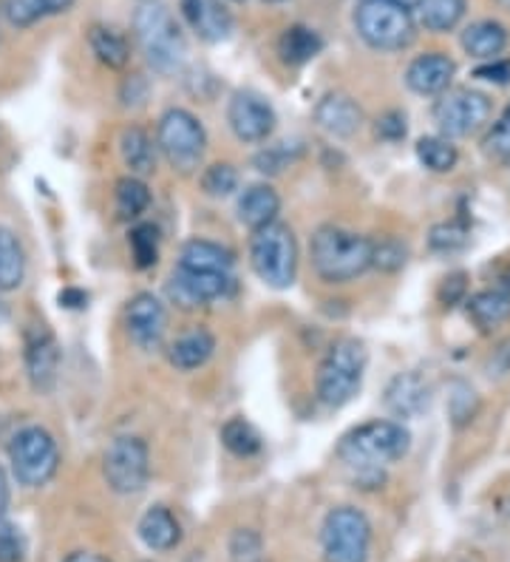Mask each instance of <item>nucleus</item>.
<instances>
[{
    "mask_svg": "<svg viewBox=\"0 0 510 562\" xmlns=\"http://www.w3.org/2000/svg\"><path fill=\"white\" fill-rule=\"evenodd\" d=\"M411 449V435L400 420H372L340 440L338 458L363 488L383 483V469L403 460Z\"/></svg>",
    "mask_w": 510,
    "mask_h": 562,
    "instance_id": "nucleus-1",
    "label": "nucleus"
},
{
    "mask_svg": "<svg viewBox=\"0 0 510 562\" xmlns=\"http://www.w3.org/2000/svg\"><path fill=\"white\" fill-rule=\"evenodd\" d=\"M309 254H313L315 273L329 284L352 281L372 268V239L335 225L315 231Z\"/></svg>",
    "mask_w": 510,
    "mask_h": 562,
    "instance_id": "nucleus-2",
    "label": "nucleus"
},
{
    "mask_svg": "<svg viewBox=\"0 0 510 562\" xmlns=\"http://www.w3.org/2000/svg\"><path fill=\"white\" fill-rule=\"evenodd\" d=\"M134 32L145 60L159 75H177L182 69L184 57H188V43H184L182 29L177 26L173 14L162 3L145 0L134 14Z\"/></svg>",
    "mask_w": 510,
    "mask_h": 562,
    "instance_id": "nucleus-3",
    "label": "nucleus"
},
{
    "mask_svg": "<svg viewBox=\"0 0 510 562\" xmlns=\"http://www.w3.org/2000/svg\"><path fill=\"white\" fill-rule=\"evenodd\" d=\"M366 372V347L358 338H340L329 347L318 370V401L329 409L349 404L358 395Z\"/></svg>",
    "mask_w": 510,
    "mask_h": 562,
    "instance_id": "nucleus-4",
    "label": "nucleus"
},
{
    "mask_svg": "<svg viewBox=\"0 0 510 562\" xmlns=\"http://www.w3.org/2000/svg\"><path fill=\"white\" fill-rule=\"evenodd\" d=\"M250 265L267 288L286 290L293 288L298 276V241L284 222L252 231Z\"/></svg>",
    "mask_w": 510,
    "mask_h": 562,
    "instance_id": "nucleus-5",
    "label": "nucleus"
},
{
    "mask_svg": "<svg viewBox=\"0 0 510 562\" xmlns=\"http://www.w3.org/2000/svg\"><path fill=\"white\" fill-rule=\"evenodd\" d=\"M354 29L377 52H400L415 41V18L392 0H361L354 9Z\"/></svg>",
    "mask_w": 510,
    "mask_h": 562,
    "instance_id": "nucleus-6",
    "label": "nucleus"
},
{
    "mask_svg": "<svg viewBox=\"0 0 510 562\" xmlns=\"http://www.w3.org/2000/svg\"><path fill=\"white\" fill-rule=\"evenodd\" d=\"M157 148L168 165L179 173H193L202 168L204 151H207V134L204 125L193 117L191 111L168 109L159 120Z\"/></svg>",
    "mask_w": 510,
    "mask_h": 562,
    "instance_id": "nucleus-7",
    "label": "nucleus"
},
{
    "mask_svg": "<svg viewBox=\"0 0 510 562\" xmlns=\"http://www.w3.org/2000/svg\"><path fill=\"white\" fill-rule=\"evenodd\" d=\"M9 463H12L14 481L21 486L41 488L60 469V449L43 426H26L9 443Z\"/></svg>",
    "mask_w": 510,
    "mask_h": 562,
    "instance_id": "nucleus-8",
    "label": "nucleus"
},
{
    "mask_svg": "<svg viewBox=\"0 0 510 562\" xmlns=\"http://www.w3.org/2000/svg\"><path fill=\"white\" fill-rule=\"evenodd\" d=\"M320 549L327 562H366L372 549V526L361 508H332L320 528Z\"/></svg>",
    "mask_w": 510,
    "mask_h": 562,
    "instance_id": "nucleus-9",
    "label": "nucleus"
},
{
    "mask_svg": "<svg viewBox=\"0 0 510 562\" xmlns=\"http://www.w3.org/2000/svg\"><path fill=\"white\" fill-rule=\"evenodd\" d=\"M490 120V100L483 91L449 89L434 103V123L442 137L463 139L485 128Z\"/></svg>",
    "mask_w": 510,
    "mask_h": 562,
    "instance_id": "nucleus-10",
    "label": "nucleus"
},
{
    "mask_svg": "<svg viewBox=\"0 0 510 562\" xmlns=\"http://www.w3.org/2000/svg\"><path fill=\"white\" fill-rule=\"evenodd\" d=\"M102 474L111 492L116 494H136L143 492L150 474V454L148 443L134 435L111 440L102 458Z\"/></svg>",
    "mask_w": 510,
    "mask_h": 562,
    "instance_id": "nucleus-11",
    "label": "nucleus"
},
{
    "mask_svg": "<svg viewBox=\"0 0 510 562\" xmlns=\"http://www.w3.org/2000/svg\"><path fill=\"white\" fill-rule=\"evenodd\" d=\"M23 358H26V372L34 392L48 395L57 384V370H60V347L57 338L46 324H29L23 333Z\"/></svg>",
    "mask_w": 510,
    "mask_h": 562,
    "instance_id": "nucleus-12",
    "label": "nucleus"
},
{
    "mask_svg": "<svg viewBox=\"0 0 510 562\" xmlns=\"http://www.w3.org/2000/svg\"><path fill=\"white\" fill-rule=\"evenodd\" d=\"M227 123H230L233 134H236L241 143L259 145L267 143L275 131V111L267 103L264 97L256 94V91H236L230 97V105H227Z\"/></svg>",
    "mask_w": 510,
    "mask_h": 562,
    "instance_id": "nucleus-13",
    "label": "nucleus"
},
{
    "mask_svg": "<svg viewBox=\"0 0 510 562\" xmlns=\"http://www.w3.org/2000/svg\"><path fill=\"white\" fill-rule=\"evenodd\" d=\"M125 324H128L131 341L139 350L154 352L162 347L165 333H168V313L154 293H136L125 310Z\"/></svg>",
    "mask_w": 510,
    "mask_h": 562,
    "instance_id": "nucleus-14",
    "label": "nucleus"
},
{
    "mask_svg": "<svg viewBox=\"0 0 510 562\" xmlns=\"http://www.w3.org/2000/svg\"><path fill=\"white\" fill-rule=\"evenodd\" d=\"M230 290V273H193V270L177 268L173 279L168 281V299L182 310L202 307V304L207 302L225 299Z\"/></svg>",
    "mask_w": 510,
    "mask_h": 562,
    "instance_id": "nucleus-15",
    "label": "nucleus"
},
{
    "mask_svg": "<svg viewBox=\"0 0 510 562\" xmlns=\"http://www.w3.org/2000/svg\"><path fill=\"white\" fill-rule=\"evenodd\" d=\"M184 21L204 43H225L236 29L230 9L222 0H179Z\"/></svg>",
    "mask_w": 510,
    "mask_h": 562,
    "instance_id": "nucleus-16",
    "label": "nucleus"
},
{
    "mask_svg": "<svg viewBox=\"0 0 510 562\" xmlns=\"http://www.w3.org/2000/svg\"><path fill=\"white\" fill-rule=\"evenodd\" d=\"M456 75V63L442 52H429L408 63L406 86L420 97H434L449 91L451 80Z\"/></svg>",
    "mask_w": 510,
    "mask_h": 562,
    "instance_id": "nucleus-17",
    "label": "nucleus"
},
{
    "mask_svg": "<svg viewBox=\"0 0 510 562\" xmlns=\"http://www.w3.org/2000/svg\"><path fill=\"white\" fill-rule=\"evenodd\" d=\"M431 386L420 372H400L386 386V409L395 418H417L429 409Z\"/></svg>",
    "mask_w": 510,
    "mask_h": 562,
    "instance_id": "nucleus-18",
    "label": "nucleus"
},
{
    "mask_svg": "<svg viewBox=\"0 0 510 562\" xmlns=\"http://www.w3.org/2000/svg\"><path fill=\"white\" fill-rule=\"evenodd\" d=\"M315 120L332 137H352L363 125L361 105L347 94H327L315 109Z\"/></svg>",
    "mask_w": 510,
    "mask_h": 562,
    "instance_id": "nucleus-19",
    "label": "nucleus"
},
{
    "mask_svg": "<svg viewBox=\"0 0 510 562\" xmlns=\"http://www.w3.org/2000/svg\"><path fill=\"white\" fill-rule=\"evenodd\" d=\"M236 211L241 225L250 227V231H261V227L279 222L281 200L270 186H250L238 196Z\"/></svg>",
    "mask_w": 510,
    "mask_h": 562,
    "instance_id": "nucleus-20",
    "label": "nucleus"
},
{
    "mask_svg": "<svg viewBox=\"0 0 510 562\" xmlns=\"http://www.w3.org/2000/svg\"><path fill=\"white\" fill-rule=\"evenodd\" d=\"M213 352H216V338L207 329H191L179 336L177 341L168 347V361L177 367L179 372H193L199 367L211 361Z\"/></svg>",
    "mask_w": 510,
    "mask_h": 562,
    "instance_id": "nucleus-21",
    "label": "nucleus"
},
{
    "mask_svg": "<svg viewBox=\"0 0 510 562\" xmlns=\"http://www.w3.org/2000/svg\"><path fill=\"white\" fill-rule=\"evenodd\" d=\"M179 268L193 270V273H230L233 254L227 247L216 245V241L191 239L182 245Z\"/></svg>",
    "mask_w": 510,
    "mask_h": 562,
    "instance_id": "nucleus-22",
    "label": "nucleus"
},
{
    "mask_svg": "<svg viewBox=\"0 0 510 562\" xmlns=\"http://www.w3.org/2000/svg\"><path fill=\"white\" fill-rule=\"evenodd\" d=\"M508 46V29L499 21H476L463 32L465 55L474 60H499Z\"/></svg>",
    "mask_w": 510,
    "mask_h": 562,
    "instance_id": "nucleus-23",
    "label": "nucleus"
},
{
    "mask_svg": "<svg viewBox=\"0 0 510 562\" xmlns=\"http://www.w3.org/2000/svg\"><path fill=\"white\" fill-rule=\"evenodd\" d=\"M139 540L148 546L150 551H170L177 549L182 540V526L165 506L148 508L139 520Z\"/></svg>",
    "mask_w": 510,
    "mask_h": 562,
    "instance_id": "nucleus-24",
    "label": "nucleus"
},
{
    "mask_svg": "<svg viewBox=\"0 0 510 562\" xmlns=\"http://www.w3.org/2000/svg\"><path fill=\"white\" fill-rule=\"evenodd\" d=\"M468 318L479 327V333H494L510 318V290L494 288L471 295Z\"/></svg>",
    "mask_w": 510,
    "mask_h": 562,
    "instance_id": "nucleus-25",
    "label": "nucleus"
},
{
    "mask_svg": "<svg viewBox=\"0 0 510 562\" xmlns=\"http://www.w3.org/2000/svg\"><path fill=\"white\" fill-rule=\"evenodd\" d=\"M157 143L150 139V134L139 125H131L120 137V154L123 162L131 168V177H148L157 168Z\"/></svg>",
    "mask_w": 510,
    "mask_h": 562,
    "instance_id": "nucleus-26",
    "label": "nucleus"
},
{
    "mask_svg": "<svg viewBox=\"0 0 510 562\" xmlns=\"http://www.w3.org/2000/svg\"><path fill=\"white\" fill-rule=\"evenodd\" d=\"M89 46L97 55V60L105 63L109 69H125V66H128L131 43L120 29L97 23L89 32Z\"/></svg>",
    "mask_w": 510,
    "mask_h": 562,
    "instance_id": "nucleus-27",
    "label": "nucleus"
},
{
    "mask_svg": "<svg viewBox=\"0 0 510 562\" xmlns=\"http://www.w3.org/2000/svg\"><path fill=\"white\" fill-rule=\"evenodd\" d=\"M71 7H75V0H7L3 14L14 29H29L46 18L68 12Z\"/></svg>",
    "mask_w": 510,
    "mask_h": 562,
    "instance_id": "nucleus-28",
    "label": "nucleus"
},
{
    "mask_svg": "<svg viewBox=\"0 0 510 562\" xmlns=\"http://www.w3.org/2000/svg\"><path fill=\"white\" fill-rule=\"evenodd\" d=\"M26 279V254H23L21 239L0 227V293H12Z\"/></svg>",
    "mask_w": 510,
    "mask_h": 562,
    "instance_id": "nucleus-29",
    "label": "nucleus"
},
{
    "mask_svg": "<svg viewBox=\"0 0 510 562\" xmlns=\"http://www.w3.org/2000/svg\"><path fill=\"white\" fill-rule=\"evenodd\" d=\"M324 41H320L318 32L306 26H290L284 35L279 37V55L281 60L290 63V66H304L313 57L320 55Z\"/></svg>",
    "mask_w": 510,
    "mask_h": 562,
    "instance_id": "nucleus-30",
    "label": "nucleus"
},
{
    "mask_svg": "<svg viewBox=\"0 0 510 562\" xmlns=\"http://www.w3.org/2000/svg\"><path fill=\"white\" fill-rule=\"evenodd\" d=\"M465 0H420L417 3V14H420V23L429 32H451V29L460 26V21L465 18Z\"/></svg>",
    "mask_w": 510,
    "mask_h": 562,
    "instance_id": "nucleus-31",
    "label": "nucleus"
},
{
    "mask_svg": "<svg viewBox=\"0 0 510 562\" xmlns=\"http://www.w3.org/2000/svg\"><path fill=\"white\" fill-rule=\"evenodd\" d=\"M417 159H420L422 168H429L434 173H449L454 171L456 159H460V151L456 145L451 143L449 137H422L417 143Z\"/></svg>",
    "mask_w": 510,
    "mask_h": 562,
    "instance_id": "nucleus-32",
    "label": "nucleus"
},
{
    "mask_svg": "<svg viewBox=\"0 0 510 562\" xmlns=\"http://www.w3.org/2000/svg\"><path fill=\"white\" fill-rule=\"evenodd\" d=\"M222 443H225L236 458H252V454L261 452L259 429L245 418H230L222 426Z\"/></svg>",
    "mask_w": 510,
    "mask_h": 562,
    "instance_id": "nucleus-33",
    "label": "nucleus"
},
{
    "mask_svg": "<svg viewBox=\"0 0 510 562\" xmlns=\"http://www.w3.org/2000/svg\"><path fill=\"white\" fill-rule=\"evenodd\" d=\"M114 200H116V211H120V216L134 220V216H139V213L150 205V191L139 177H123L120 182H116Z\"/></svg>",
    "mask_w": 510,
    "mask_h": 562,
    "instance_id": "nucleus-34",
    "label": "nucleus"
},
{
    "mask_svg": "<svg viewBox=\"0 0 510 562\" xmlns=\"http://www.w3.org/2000/svg\"><path fill=\"white\" fill-rule=\"evenodd\" d=\"M471 241V227L465 222H442L431 227L429 245L437 254H460Z\"/></svg>",
    "mask_w": 510,
    "mask_h": 562,
    "instance_id": "nucleus-35",
    "label": "nucleus"
},
{
    "mask_svg": "<svg viewBox=\"0 0 510 562\" xmlns=\"http://www.w3.org/2000/svg\"><path fill=\"white\" fill-rule=\"evenodd\" d=\"M131 254L136 268H154L159 259V234L154 225H136L131 231Z\"/></svg>",
    "mask_w": 510,
    "mask_h": 562,
    "instance_id": "nucleus-36",
    "label": "nucleus"
},
{
    "mask_svg": "<svg viewBox=\"0 0 510 562\" xmlns=\"http://www.w3.org/2000/svg\"><path fill=\"white\" fill-rule=\"evenodd\" d=\"M476 409H479V398H476V392L471 390L465 381H454L451 384V395H449V415L454 420V426H468L474 420Z\"/></svg>",
    "mask_w": 510,
    "mask_h": 562,
    "instance_id": "nucleus-37",
    "label": "nucleus"
},
{
    "mask_svg": "<svg viewBox=\"0 0 510 562\" xmlns=\"http://www.w3.org/2000/svg\"><path fill=\"white\" fill-rule=\"evenodd\" d=\"M202 188L207 196H216V200L230 196V193L238 188V171L230 162L211 165V168H204L202 173Z\"/></svg>",
    "mask_w": 510,
    "mask_h": 562,
    "instance_id": "nucleus-38",
    "label": "nucleus"
},
{
    "mask_svg": "<svg viewBox=\"0 0 510 562\" xmlns=\"http://www.w3.org/2000/svg\"><path fill=\"white\" fill-rule=\"evenodd\" d=\"M485 157L499 165H510V117L497 120L483 139Z\"/></svg>",
    "mask_w": 510,
    "mask_h": 562,
    "instance_id": "nucleus-39",
    "label": "nucleus"
},
{
    "mask_svg": "<svg viewBox=\"0 0 510 562\" xmlns=\"http://www.w3.org/2000/svg\"><path fill=\"white\" fill-rule=\"evenodd\" d=\"M230 562H264L261 537L250 528H238L230 537Z\"/></svg>",
    "mask_w": 510,
    "mask_h": 562,
    "instance_id": "nucleus-40",
    "label": "nucleus"
},
{
    "mask_svg": "<svg viewBox=\"0 0 510 562\" xmlns=\"http://www.w3.org/2000/svg\"><path fill=\"white\" fill-rule=\"evenodd\" d=\"M408 259V250L403 241L397 239H386V241H372V268H381L386 270V273H395V270H400L403 265H406Z\"/></svg>",
    "mask_w": 510,
    "mask_h": 562,
    "instance_id": "nucleus-41",
    "label": "nucleus"
},
{
    "mask_svg": "<svg viewBox=\"0 0 510 562\" xmlns=\"http://www.w3.org/2000/svg\"><path fill=\"white\" fill-rule=\"evenodd\" d=\"M23 557H26V540L21 528L0 520V562H23Z\"/></svg>",
    "mask_w": 510,
    "mask_h": 562,
    "instance_id": "nucleus-42",
    "label": "nucleus"
},
{
    "mask_svg": "<svg viewBox=\"0 0 510 562\" xmlns=\"http://www.w3.org/2000/svg\"><path fill=\"white\" fill-rule=\"evenodd\" d=\"M406 114L400 111H388L377 120V137L386 139V143H397V139L406 137Z\"/></svg>",
    "mask_w": 510,
    "mask_h": 562,
    "instance_id": "nucleus-43",
    "label": "nucleus"
},
{
    "mask_svg": "<svg viewBox=\"0 0 510 562\" xmlns=\"http://www.w3.org/2000/svg\"><path fill=\"white\" fill-rule=\"evenodd\" d=\"M465 293V273H454L449 276V279L442 281V288H440V299L445 304H454L460 302Z\"/></svg>",
    "mask_w": 510,
    "mask_h": 562,
    "instance_id": "nucleus-44",
    "label": "nucleus"
},
{
    "mask_svg": "<svg viewBox=\"0 0 510 562\" xmlns=\"http://www.w3.org/2000/svg\"><path fill=\"white\" fill-rule=\"evenodd\" d=\"M476 77H479V80H490V82H508L510 80V63L488 60V66H479V69H476Z\"/></svg>",
    "mask_w": 510,
    "mask_h": 562,
    "instance_id": "nucleus-45",
    "label": "nucleus"
},
{
    "mask_svg": "<svg viewBox=\"0 0 510 562\" xmlns=\"http://www.w3.org/2000/svg\"><path fill=\"white\" fill-rule=\"evenodd\" d=\"M63 562H111L109 557H102V554H94V551H77V554L66 557Z\"/></svg>",
    "mask_w": 510,
    "mask_h": 562,
    "instance_id": "nucleus-46",
    "label": "nucleus"
},
{
    "mask_svg": "<svg viewBox=\"0 0 510 562\" xmlns=\"http://www.w3.org/2000/svg\"><path fill=\"white\" fill-rule=\"evenodd\" d=\"M9 508V481H7V472L0 469V520L7 515Z\"/></svg>",
    "mask_w": 510,
    "mask_h": 562,
    "instance_id": "nucleus-47",
    "label": "nucleus"
},
{
    "mask_svg": "<svg viewBox=\"0 0 510 562\" xmlns=\"http://www.w3.org/2000/svg\"><path fill=\"white\" fill-rule=\"evenodd\" d=\"M392 3H397V7L408 9V12H415L417 3H420V0H392Z\"/></svg>",
    "mask_w": 510,
    "mask_h": 562,
    "instance_id": "nucleus-48",
    "label": "nucleus"
},
{
    "mask_svg": "<svg viewBox=\"0 0 510 562\" xmlns=\"http://www.w3.org/2000/svg\"><path fill=\"white\" fill-rule=\"evenodd\" d=\"M505 515L510 517V497H508V501H505Z\"/></svg>",
    "mask_w": 510,
    "mask_h": 562,
    "instance_id": "nucleus-49",
    "label": "nucleus"
},
{
    "mask_svg": "<svg viewBox=\"0 0 510 562\" xmlns=\"http://www.w3.org/2000/svg\"><path fill=\"white\" fill-rule=\"evenodd\" d=\"M499 3H502V7H508V9H510V0H499Z\"/></svg>",
    "mask_w": 510,
    "mask_h": 562,
    "instance_id": "nucleus-50",
    "label": "nucleus"
},
{
    "mask_svg": "<svg viewBox=\"0 0 510 562\" xmlns=\"http://www.w3.org/2000/svg\"><path fill=\"white\" fill-rule=\"evenodd\" d=\"M267 3H284V0H267Z\"/></svg>",
    "mask_w": 510,
    "mask_h": 562,
    "instance_id": "nucleus-51",
    "label": "nucleus"
},
{
    "mask_svg": "<svg viewBox=\"0 0 510 562\" xmlns=\"http://www.w3.org/2000/svg\"><path fill=\"white\" fill-rule=\"evenodd\" d=\"M505 117H510V105H508V114H505Z\"/></svg>",
    "mask_w": 510,
    "mask_h": 562,
    "instance_id": "nucleus-52",
    "label": "nucleus"
},
{
    "mask_svg": "<svg viewBox=\"0 0 510 562\" xmlns=\"http://www.w3.org/2000/svg\"><path fill=\"white\" fill-rule=\"evenodd\" d=\"M143 3H145V0H143Z\"/></svg>",
    "mask_w": 510,
    "mask_h": 562,
    "instance_id": "nucleus-53",
    "label": "nucleus"
}]
</instances>
